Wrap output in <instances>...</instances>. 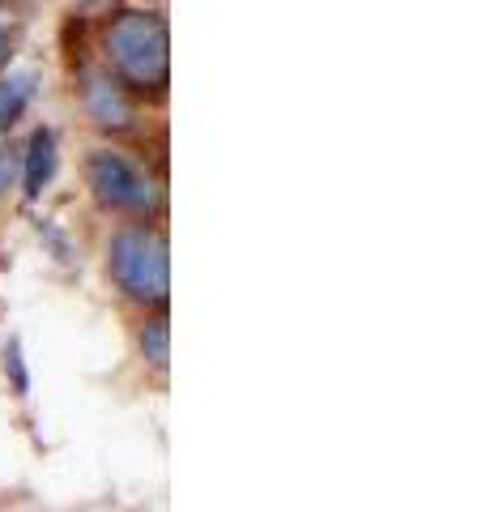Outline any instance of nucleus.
Listing matches in <instances>:
<instances>
[{
    "label": "nucleus",
    "instance_id": "obj_5",
    "mask_svg": "<svg viewBox=\"0 0 486 512\" xmlns=\"http://www.w3.org/2000/svg\"><path fill=\"white\" fill-rule=\"evenodd\" d=\"M52 175H56V137H52V128H35L30 146H26V171H22L26 201H35L39 192L52 184Z\"/></svg>",
    "mask_w": 486,
    "mask_h": 512
},
{
    "label": "nucleus",
    "instance_id": "obj_7",
    "mask_svg": "<svg viewBox=\"0 0 486 512\" xmlns=\"http://www.w3.org/2000/svg\"><path fill=\"white\" fill-rule=\"evenodd\" d=\"M141 355H145L150 367H158V372L167 367V359H171V325L162 316L141 329Z\"/></svg>",
    "mask_w": 486,
    "mask_h": 512
},
{
    "label": "nucleus",
    "instance_id": "obj_6",
    "mask_svg": "<svg viewBox=\"0 0 486 512\" xmlns=\"http://www.w3.org/2000/svg\"><path fill=\"white\" fill-rule=\"evenodd\" d=\"M30 99H35V77L30 73H13L0 82V133H9V128L26 116Z\"/></svg>",
    "mask_w": 486,
    "mask_h": 512
},
{
    "label": "nucleus",
    "instance_id": "obj_9",
    "mask_svg": "<svg viewBox=\"0 0 486 512\" xmlns=\"http://www.w3.org/2000/svg\"><path fill=\"white\" fill-rule=\"evenodd\" d=\"M9 60V39H5V30H0V64Z\"/></svg>",
    "mask_w": 486,
    "mask_h": 512
},
{
    "label": "nucleus",
    "instance_id": "obj_8",
    "mask_svg": "<svg viewBox=\"0 0 486 512\" xmlns=\"http://www.w3.org/2000/svg\"><path fill=\"white\" fill-rule=\"evenodd\" d=\"M5 372H13V389H18V397H26L30 376H26V363H22V346L18 342L5 346Z\"/></svg>",
    "mask_w": 486,
    "mask_h": 512
},
{
    "label": "nucleus",
    "instance_id": "obj_3",
    "mask_svg": "<svg viewBox=\"0 0 486 512\" xmlns=\"http://www.w3.org/2000/svg\"><path fill=\"white\" fill-rule=\"evenodd\" d=\"M86 184L94 192V201H99L103 210H116V214H141L145 218V214H154V205H158L154 180L120 150H90Z\"/></svg>",
    "mask_w": 486,
    "mask_h": 512
},
{
    "label": "nucleus",
    "instance_id": "obj_1",
    "mask_svg": "<svg viewBox=\"0 0 486 512\" xmlns=\"http://www.w3.org/2000/svg\"><path fill=\"white\" fill-rule=\"evenodd\" d=\"M107 60L128 86L162 90L167 86V69H171L167 22L145 9H124L107 26Z\"/></svg>",
    "mask_w": 486,
    "mask_h": 512
},
{
    "label": "nucleus",
    "instance_id": "obj_2",
    "mask_svg": "<svg viewBox=\"0 0 486 512\" xmlns=\"http://www.w3.org/2000/svg\"><path fill=\"white\" fill-rule=\"evenodd\" d=\"M107 274L133 303H167L171 256L167 239L150 227H124L107 244Z\"/></svg>",
    "mask_w": 486,
    "mask_h": 512
},
{
    "label": "nucleus",
    "instance_id": "obj_4",
    "mask_svg": "<svg viewBox=\"0 0 486 512\" xmlns=\"http://www.w3.org/2000/svg\"><path fill=\"white\" fill-rule=\"evenodd\" d=\"M86 111H90V120L103 124V128H128L133 124V103H128L124 90L103 73H94L86 82Z\"/></svg>",
    "mask_w": 486,
    "mask_h": 512
}]
</instances>
